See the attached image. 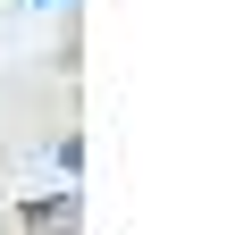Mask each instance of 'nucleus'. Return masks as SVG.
I'll return each instance as SVG.
<instances>
[{"instance_id":"nucleus-1","label":"nucleus","mask_w":252,"mask_h":235,"mask_svg":"<svg viewBox=\"0 0 252 235\" xmlns=\"http://www.w3.org/2000/svg\"><path fill=\"white\" fill-rule=\"evenodd\" d=\"M26 227L34 235H76V202H42V210H26Z\"/></svg>"},{"instance_id":"nucleus-2","label":"nucleus","mask_w":252,"mask_h":235,"mask_svg":"<svg viewBox=\"0 0 252 235\" xmlns=\"http://www.w3.org/2000/svg\"><path fill=\"white\" fill-rule=\"evenodd\" d=\"M0 235H9V227H0Z\"/></svg>"}]
</instances>
